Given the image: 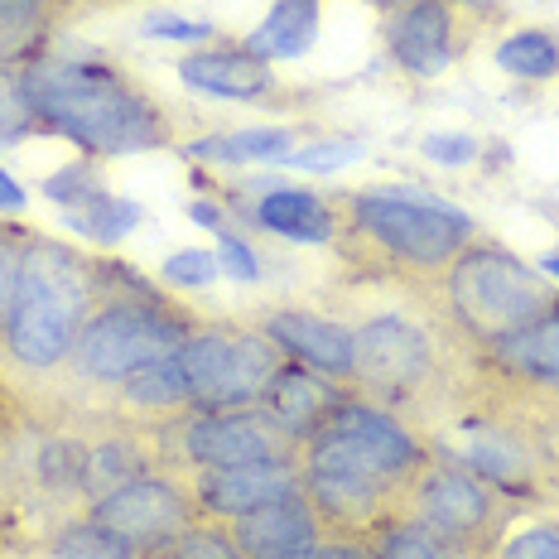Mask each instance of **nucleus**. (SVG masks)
Here are the masks:
<instances>
[{
  "label": "nucleus",
  "mask_w": 559,
  "mask_h": 559,
  "mask_svg": "<svg viewBox=\"0 0 559 559\" xmlns=\"http://www.w3.org/2000/svg\"><path fill=\"white\" fill-rule=\"evenodd\" d=\"M425 444L395 411L347 395L299 444V483L329 535L371 531L401 507L411 477L425 468Z\"/></svg>",
  "instance_id": "nucleus-1"
},
{
  "label": "nucleus",
  "mask_w": 559,
  "mask_h": 559,
  "mask_svg": "<svg viewBox=\"0 0 559 559\" xmlns=\"http://www.w3.org/2000/svg\"><path fill=\"white\" fill-rule=\"evenodd\" d=\"M39 126L87 155H145L174 140L169 111L107 58L39 53L20 68Z\"/></svg>",
  "instance_id": "nucleus-2"
},
{
  "label": "nucleus",
  "mask_w": 559,
  "mask_h": 559,
  "mask_svg": "<svg viewBox=\"0 0 559 559\" xmlns=\"http://www.w3.org/2000/svg\"><path fill=\"white\" fill-rule=\"evenodd\" d=\"M97 261L63 241L29 237L20 289L0 329V353L25 371H58L97 309Z\"/></svg>",
  "instance_id": "nucleus-3"
},
{
  "label": "nucleus",
  "mask_w": 559,
  "mask_h": 559,
  "mask_svg": "<svg viewBox=\"0 0 559 559\" xmlns=\"http://www.w3.org/2000/svg\"><path fill=\"white\" fill-rule=\"evenodd\" d=\"M97 309L78 333L73 353H68V371L73 381L87 386H121L126 377H135L140 367L165 362L183 343H189L193 323L189 313L169 309L165 295L140 285L131 265H107L97 261Z\"/></svg>",
  "instance_id": "nucleus-4"
},
{
  "label": "nucleus",
  "mask_w": 559,
  "mask_h": 559,
  "mask_svg": "<svg viewBox=\"0 0 559 559\" xmlns=\"http://www.w3.org/2000/svg\"><path fill=\"white\" fill-rule=\"evenodd\" d=\"M559 305L555 285L540 280L521 255H511L492 241H468L444 265V309L459 323L463 337L483 347H497L535 319H545Z\"/></svg>",
  "instance_id": "nucleus-5"
},
{
  "label": "nucleus",
  "mask_w": 559,
  "mask_h": 559,
  "mask_svg": "<svg viewBox=\"0 0 559 559\" xmlns=\"http://www.w3.org/2000/svg\"><path fill=\"white\" fill-rule=\"evenodd\" d=\"M343 213L357 237L391 261L435 275L473 241V217L439 198H419L405 189H357L343 198Z\"/></svg>",
  "instance_id": "nucleus-6"
},
{
  "label": "nucleus",
  "mask_w": 559,
  "mask_h": 559,
  "mask_svg": "<svg viewBox=\"0 0 559 559\" xmlns=\"http://www.w3.org/2000/svg\"><path fill=\"white\" fill-rule=\"evenodd\" d=\"M280 347L261 329L207 323L179 347V367L189 377V411H251L280 371Z\"/></svg>",
  "instance_id": "nucleus-7"
},
{
  "label": "nucleus",
  "mask_w": 559,
  "mask_h": 559,
  "mask_svg": "<svg viewBox=\"0 0 559 559\" xmlns=\"http://www.w3.org/2000/svg\"><path fill=\"white\" fill-rule=\"evenodd\" d=\"M401 507L425 521L429 531L444 535L459 555L497 545V531H502V502H497V492L477 473L463 468V463L425 459V468L405 487Z\"/></svg>",
  "instance_id": "nucleus-8"
},
{
  "label": "nucleus",
  "mask_w": 559,
  "mask_h": 559,
  "mask_svg": "<svg viewBox=\"0 0 559 559\" xmlns=\"http://www.w3.org/2000/svg\"><path fill=\"white\" fill-rule=\"evenodd\" d=\"M439 357L435 337L415 319L401 313H377L353 333V381L381 401H415L435 381Z\"/></svg>",
  "instance_id": "nucleus-9"
},
{
  "label": "nucleus",
  "mask_w": 559,
  "mask_h": 559,
  "mask_svg": "<svg viewBox=\"0 0 559 559\" xmlns=\"http://www.w3.org/2000/svg\"><path fill=\"white\" fill-rule=\"evenodd\" d=\"M87 516H97L107 531L131 540L140 559H155L169 540H179L203 511L193 502V487L169 473H145L135 483L116 487L102 502H92Z\"/></svg>",
  "instance_id": "nucleus-10"
},
{
  "label": "nucleus",
  "mask_w": 559,
  "mask_h": 559,
  "mask_svg": "<svg viewBox=\"0 0 559 559\" xmlns=\"http://www.w3.org/2000/svg\"><path fill=\"white\" fill-rule=\"evenodd\" d=\"M179 453L193 468H237V463L299 459L295 439L261 405L251 411H193L179 425Z\"/></svg>",
  "instance_id": "nucleus-11"
},
{
  "label": "nucleus",
  "mask_w": 559,
  "mask_h": 559,
  "mask_svg": "<svg viewBox=\"0 0 559 559\" xmlns=\"http://www.w3.org/2000/svg\"><path fill=\"white\" fill-rule=\"evenodd\" d=\"M193 502L207 521H237L247 511L280 502L289 492H305L299 483V459H265V463H237V468H198Z\"/></svg>",
  "instance_id": "nucleus-12"
},
{
  "label": "nucleus",
  "mask_w": 559,
  "mask_h": 559,
  "mask_svg": "<svg viewBox=\"0 0 559 559\" xmlns=\"http://www.w3.org/2000/svg\"><path fill=\"white\" fill-rule=\"evenodd\" d=\"M386 53L411 78H439L459 53L453 0H411L386 15Z\"/></svg>",
  "instance_id": "nucleus-13"
},
{
  "label": "nucleus",
  "mask_w": 559,
  "mask_h": 559,
  "mask_svg": "<svg viewBox=\"0 0 559 559\" xmlns=\"http://www.w3.org/2000/svg\"><path fill=\"white\" fill-rule=\"evenodd\" d=\"M231 535H237L247 559H305L319 550V540L329 531H323L319 511H313L305 492H289L280 502H265L247 511V516H237Z\"/></svg>",
  "instance_id": "nucleus-14"
},
{
  "label": "nucleus",
  "mask_w": 559,
  "mask_h": 559,
  "mask_svg": "<svg viewBox=\"0 0 559 559\" xmlns=\"http://www.w3.org/2000/svg\"><path fill=\"white\" fill-rule=\"evenodd\" d=\"M280 353H289V362L319 371L329 381H353V329L323 319L309 309H271L255 323Z\"/></svg>",
  "instance_id": "nucleus-15"
},
{
  "label": "nucleus",
  "mask_w": 559,
  "mask_h": 559,
  "mask_svg": "<svg viewBox=\"0 0 559 559\" xmlns=\"http://www.w3.org/2000/svg\"><path fill=\"white\" fill-rule=\"evenodd\" d=\"M179 83L198 97L217 102H261L271 97L275 73L265 58H255L247 44H227V49H193L179 58Z\"/></svg>",
  "instance_id": "nucleus-16"
},
{
  "label": "nucleus",
  "mask_w": 559,
  "mask_h": 559,
  "mask_svg": "<svg viewBox=\"0 0 559 559\" xmlns=\"http://www.w3.org/2000/svg\"><path fill=\"white\" fill-rule=\"evenodd\" d=\"M343 401H347V395L337 391V381L319 377V371H309V367H299V362H289V357H285L280 371L271 377V386H265V395H261V411L271 415L275 425L295 439V449H299Z\"/></svg>",
  "instance_id": "nucleus-17"
},
{
  "label": "nucleus",
  "mask_w": 559,
  "mask_h": 559,
  "mask_svg": "<svg viewBox=\"0 0 559 559\" xmlns=\"http://www.w3.org/2000/svg\"><path fill=\"white\" fill-rule=\"evenodd\" d=\"M251 223L275 231V237L295 241V247H329L337 237V213L329 198L309 193V189H265L251 203Z\"/></svg>",
  "instance_id": "nucleus-18"
},
{
  "label": "nucleus",
  "mask_w": 559,
  "mask_h": 559,
  "mask_svg": "<svg viewBox=\"0 0 559 559\" xmlns=\"http://www.w3.org/2000/svg\"><path fill=\"white\" fill-rule=\"evenodd\" d=\"M459 463L468 473H477L487 487H516V492H526L531 487V453L521 449L516 435H507V429H468V439H463L459 449Z\"/></svg>",
  "instance_id": "nucleus-19"
},
{
  "label": "nucleus",
  "mask_w": 559,
  "mask_h": 559,
  "mask_svg": "<svg viewBox=\"0 0 559 559\" xmlns=\"http://www.w3.org/2000/svg\"><path fill=\"white\" fill-rule=\"evenodd\" d=\"M319 15H323V0H275L271 15L247 34V49L255 58H265V63L309 53L313 34H319Z\"/></svg>",
  "instance_id": "nucleus-20"
},
{
  "label": "nucleus",
  "mask_w": 559,
  "mask_h": 559,
  "mask_svg": "<svg viewBox=\"0 0 559 559\" xmlns=\"http://www.w3.org/2000/svg\"><path fill=\"white\" fill-rule=\"evenodd\" d=\"M116 401L121 411L131 415H145V419H174L189 411V377L179 367V353L165 357V362H150L140 367L135 377H126L116 386Z\"/></svg>",
  "instance_id": "nucleus-21"
},
{
  "label": "nucleus",
  "mask_w": 559,
  "mask_h": 559,
  "mask_svg": "<svg viewBox=\"0 0 559 559\" xmlns=\"http://www.w3.org/2000/svg\"><path fill=\"white\" fill-rule=\"evenodd\" d=\"M497 367L511 371L521 381H535V386H559V305L535 319L531 329H521L516 337L492 347Z\"/></svg>",
  "instance_id": "nucleus-22"
},
{
  "label": "nucleus",
  "mask_w": 559,
  "mask_h": 559,
  "mask_svg": "<svg viewBox=\"0 0 559 559\" xmlns=\"http://www.w3.org/2000/svg\"><path fill=\"white\" fill-rule=\"evenodd\" d=\"M155 473L150 449L135 435H107V439H87V468H83V497L87 507L102 502L116 487L135 483V477Z\"/></svg>",
  "instance_id": "nucleus-23"
},
{
  "label": "nucleus",
  "mask_w": 559,
  "mask_h": 559,
  "mask_svg": "<svg viewBox=\"0 0 559 559\" xmlns=\"http://www.w3.org/2000/svg\"><path fill=\"white\" fill-rule=\"evenodd\" d=\"M53 0H0V68H25L49 39Z\"/></svg>",
  "instance_id": "nucleus-24"
},
{
  "label": "nucleus",
  "mask_w": 559,
  "mask_h": 559,
  "mask_svg": "<svg viewBox=\"0 0 559 559\" xmlns=\"http://www.w3.org/2000/svg\"><path fill=\"white\" fill-rule=\"evenodd\" d=\"M367 550L371 559H453L459 550L444 540L439 531H429L419 516H411V511H401V516H381L377 526L367 531Z\"/></svg>",
  "instance_id": "nucleus-25"
},
{
  "label": "nucleus",
  "mask_w": 559,
  "mask_h": 559,
  "mask_svg": "<svg viewBox=\"0 0 559 559\" xmlns=\"http://www.w3.org/2000/svg\"><path fill=\"white\" fill-rule=\"evenodd\" d=\"M289 145H295V126H255V131L207 135L189 145V155L207 165H251V159H285Z\"/></svg>",
  "instance_id": "nucleus-26"
},
{
  "label": "nucleus",
  "mask_w": 559,
  "mask_h": 559,
  "mask_svg": "<svg viewBox=\"0 0 559 559\" xmlns=\"http://www.w3.org/2000/svg\"><path fill=\"white\" fill-rule=\"evenodd\" d=\"M63 223L78 231L83 241H97V247H116L135 223H140V203L135 198H116V193H92L83 207L63 213Z\"/></svg>",
  "instance_id": "nucleus-27"
},
{
  "label": "nucleus",
  "mask_w": 559,
  "mask_h": 559,
  "mask_svg": "<svg viewBox=\"0 0 559 559\" xmlns=\"http://www.w3.org/2000/svg\"><path fill=\"white\" fill-rule=\"evenodd\" d=\"M83 468H87V439L78 435H49L34 453V477L49 497H83Z\"/></svg>",
  "instance_id": "nucleus-28"
},
{
  "label": "nucleus",
  "mask_w": 559,
  "mask_h": 559,
  "mask_svg": "<svg viewBox=\"0 0 559 559\" xmlns=\"http://www.w3.org/2000/svg\"><path fill=\"white\" fill-rule=\"evenodd\" d=\"M49 555L58 559H140L131 540L107 531L97 516H73L49 535Z\"/></svg>",
  "instance_id": "nucleus-29"
},
{
  "label": "nucleus",
  "mask_w": 559,
  "mask_h": 559,
  "mask_svg": "<svg viewBox=\"0 0 559 559\" xmlns=\"http://www.w3.org/2000/svg\"><path fill=\"white\" fill-rule=\"evenodd\" d=\"M497 68L526 83H545L559 78V39L550 29H516L497 44Z\"/></svg>",
  "instance_id": "nucleus-30"
},
{
  "label": "nucleus",
  "mask_w": 559,
  "mask_h": 559,
  "mask_svg": "<svg viewBox=\"0 0 559 559\" xmlns=\"http://www.w3.org/2000/svg\"><path fill=\"white\" fill-rule=\"evenodd\" d=\"M155 559H247V555H241V545H237V535H231L227 521L198 516L193 526L183 531L179 540H169Z\"/></svg>",
  "instance_id": "nucleus-31"
},
{
  "label": "nucleus",
  "mask_w": 559,
  "mask_h": 559,
  "mask_svg": "<svg viewBox=\"0 0 559 559\" xmlns=\"http://www.w3.org/2000/svg\"><path fill=\"white\" fill-rule=\"evenodd\" d=\"M39 116H34L20 68H0V145H20V140L39 135Z\"/></svg>",
  "instance_id": "nucleus-32"
},
{
  "label": "nucleus",
  "mask_w": 559,
  "mask_h": 559,
  "mask_svg": "<svg viewBox=\"0 0 559 559\" xmlns=\"http://www.w3.org/2000/svg\"><path fill=\"white\" fill-rule=\"evenodd\" d=\"M92 193H102V174L92 159H73V165H63L58 174H49L44 179V198L49 203H58L63 213H73V207H83Z\"/></svg>",
  "instance_id": "nucleus-33"
},
{
  "label": "nucleus",
  "mask_w": 559,
  "mask_h": 559,
  "mask_svg": "<svg viewBox=\"0 0 559 559\" xmlns=\"http://www.w3.org/2000/svg\"><path fill=\"white\" fill-rule=\"evenodd\" d=\"M362 159V140H313L305 150H289L280 165L305 169V174H333L343 165H357Z\"/></svg>",
  "instance_id": "nucleus-34"
},
{
  "label": "nucleus",
  "mask_w": 559,
  "mask_h": 559,
  "mask_svg": "<svg viewBox=\"0 0 559 559\" xmlns=\"http://www.w3.org/2000/svg\"><path fill=\"white\" fill-rule=\"evenodd\" d=\"M29 237H34V231L0 223V329H5L10 305H15V289H20V265H25Z\"/></svg>",
  "instance_id": "nucleus-35"
},
{
  "label": "nucleus",
  "mask_w": 559,
  "mask_h": 559,
  "mask_svg": "<svg viewBox=\"0 0 559 559\" xmlns=\"http://www.w3.org/2000/svg\"><path fill=\"white\" fill-rule=\"evenodd\" d=\"M497 559H559V521H531L497 540Z\"/></svg>",
  "instance_id": "nucleus-36"
},
{
  "label": "nucleus",
  "mask_w": 559,
  "mask_h": 559,
  "mask_svg": "<svg viewBox=\"0 0 559 559\" xmlns=\"http://www.w3.org/2000/svg\"><path fill=\"white\" fill-rule=\"evenodd\" d=\"M159 280L174 289H203L217 280V255L213 251H174L165 265H159Z\"/></svg>",
  "instance_id": "nucleus-37"
},
{
  "label": "nucleus",
  "mask_w": 559,
  "mask_h": 559,
  "mask_svg": "<svg viewBox=\"0 0 559 559\" xmlns=\"http://www.w3.org/2000/svg\"><path fill=\"white\" fill-rule=\"evenodd\" d=\"M217 271H227L231 280H241V285H255L261 280V261H255V251H251V241L247 237H237V231H217Z\"/></svg>",
  "instance_id": "nucleus-38"
},
{
  "label": "nucleus",
  "mask_w": 559,
  "mask_h": 559,
  "mask_svg": "<svg viewBox=\"0 0 559 559\" xmlns=\"http://www.w3.org/2000/svg\"><path fill=\"white\" fill-rule=\"evenodd\" d=\"M425 159H435V165L444 169H468L477 159V140L473 135H425Z\"/></svg>",
  "instance_id": "nucleus-39"
},
{
  "label": "nucleus",
  "mask_w": 559,
  "mask_h": 559,
  "mask_svg": "<svg viewBox=\"0 0 559 559\" xmlns=\"http://www.w3.org/2000/svg\"><path fill=\"white\" fill-rule=\"evenodd\" d=\"M150 34V39H179V44H203L213 39V25H198V20H179V15H145V25H140Z\"/></svg>",
  "instance_id": "nucleus-40"
},
{
  "label": "nucleus",
  "mask_w": 559,
  "mask_h": 559,
  "mask_svg": "<svg viewBox=\"0 0 559 559\" xmlns=\"http://www.w3.org/2000/svg\"><path fill=\"white\" fill-rule=\"evenodd\" d=\"M305 559H371V550L357 540V535H323L319 550L305 555Z\"/></svg>",
  "instance_id": "nucleus-41"
},
{
  "label": "nucleus",
  "mask_w": 559,
  "mask_h": 559,
  "mask_svg": "<svg viewBox=\"0 0 559 559\" xmlns=\"http://www.w3.org/2000/svg\"><path fill=\"white\" fill-rule=\"evenodd\" d=\"M189 217H193L198 227H207V231H223V227H227V223H223V207H217L213 198H193V203H189Z\"/></svg>",
  "instance_id": "nucleus-42"
},
{
  "label": "nucleus",
  "mask_w": 559,
  "mask_h": 559,
  "mask_svg": "<svg viewBox=\"0 0 559 559\" xmlns=\"http://www.w3.org/2000/svg\"><path fill=\"white\" fill-rule=\"evenodd\" d=\"M0 213H25V189L0 169Z\"/></svg>",
  "instance_id": "nucleus-43"
},
{
  "label": "nucleus",
  "mask_w": 559,
  "mask_h": 559,
  "mask_svg": "<svg viewBox=\"0 0 559 559\" xmlns=\"http://www.w3.org/2000/svg\"><path fill=\"white\" fill-rule=\"evenodd\" d=\"M540 271L550 275V280H559V255H545V265H540Z\"/></svg>",
  "instance_id": "nucleus-44"
},
{
  "label": "nucleus",
  "mask_w": 559,
  "mask_h": 559,
  "mask_svg": "<svg viewBox=\"0 0 559 559\" xmlns=\"http://www.w3.org/2000/svg\"><path fill=\"white\" fill-rule=\"evenodd\" d=\"M377 10H401V5H411V0H371Z\"/></svg>",
  "instance_id": "nucleus-45"
}]
</instances>
